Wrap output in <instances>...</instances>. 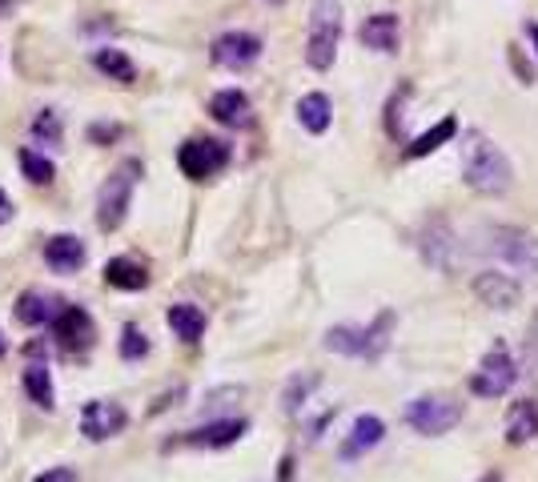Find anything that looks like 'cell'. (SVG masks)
Returning <instances> with one entry per match:
<instances>
[{
  "mask_svg": "<svg viewBox=\"0 0 538 482\" xmlns=\"http://www.w3.org/2000/svg\"><path fill=\"white\" fill-rule=\"evenodd\" d=\"M462 177H466V185L474 189V193H482V197H502L506 189H510V161H506V153L486 137V133H470L466 137V145H462Z\"/></svg>",
  "mask_w": 538,
  "mask_h": 482,
  "instance_id": "1",
  "label": "cell"
},
{
  "mask_svg": "<svg viewBox=\"0 0 538 482\" xmlns=\"http://www.w3.org/2000/svg\"><path fill=\"white\" fill-rule=\"evenodd\" d=\"M478 241H482V246H474V250L490 254L506 270L538 278V237L530 229H522V225H486Z\"/></svg>",
  "mask_w": 538,
  "mask_h": 482,
  "instance_id": "2",
  "label": "cell"
},
{
  "mask_svg": "<svg viewBox=\"0 0 538 482\" xmlns=\"http://www.w3.org/2000/svg\"><path fill=\"white\" fill-rule=\"evenodd\" d=\"M342 45V0H314L310 13V37H306V61L310 69L326 73Z\"/></svg>",
  "mask_w": 538,
  "mask_h": 482,
  "instance_id": "3",
  "label": "cell"
},
{
  "mask_svg": "<svg viewBox=\"0 0 538 482\" xmlns=\"http://www.w3.org/2000/svg\"><path fill=\"white\" fill-rule=\"evenodd\" d=\"M390 330H394V310H382L374 326H334L326 334V350L350 358H382L390 346Z\"/></svg>",
  "mask_w": 538,
  "mask_h": 482,
  "instance_id": "4",
  "label": "cell"
},
{
  "mask_svg": "<svg viewBox=\"0 0 538 482\" xmlns=\"http://www.w3.org/2000/svg\"><path fill=\"white\" fill-rule=\"evenodd\" d=\"M137 177H141V161H133V157L121 161V165L109 173V181L101 185V197H97V225H101V229H117V225L125 221Z\"/></svg>",
  "mask_w": 538,
  "mask_h": 482,
  "instance_id": "5",
  "label": "cell"
},
{
  "mask_svg": "<svg viewBox=\"0 0 538 482\" xmlns=\"http://www.w3.org/2000/svg\"><path fill=\"white\" fill-rule=\"evenodd\" d=\"M406 426H414L418 434L426 438H438V434H450L458 422H462V402H454L450 394H422L406 406Z\"/></svg>",
  "mask_w": 538,
  "mask_h": 482,
  "instance_id": "6",
  "label": "cell"
},
{
  "mask_svg": "<svg viewBox=\"0 0 538 482\" xmlns=\"http://www.w3.org/2000/svg\"><path fill=\"white\" fill-rule=\"evenodd\" d=\"M518 378H522V370L514 366L510 350H506L502 342H494V346L482 354L478 370L470 374V394H478V398H502Z\"/></svg>",
  "mask_w": 538,
  "mask_h": 482,
  "instance_id": "7",
  "label": "cell"
},
{
  "mask_svg": "<svg viewBox=\"0 0 538 482\" xmlns=\"http://www.w3.org/2000/svg\"><path fill=\"white\" fill-rule=\"evenodd\" d=\"M177 165H181L185 177L205 181V177H213V173H221L229 165V145L225 141H209V137L205 141H185L177 149Z\"/></svg>",
  "mask_w": 538,
  "mask_h": 482,
  "instance_id": "8",
  "label": "cell"
},
{
  "mask_svg": "<svg viewBox=\"0 0 538 482\" xmlns=\"http://www.w3.org/2000/svg\"><path fill=\"white\" fill-rule=\"evenodd\" d=\"M474 298L490 310H514L522 302V286L514 274H502V270H482L474 282H470Z\"/></svg>",
  "mask_w": 538,
  "mask_h": 482,
  "instance_id": "9",
  "label": "cell"
},
{
  "mask_svg": "<svg viewBox=\"0 0 538 482\" xmlns=\"http://www.w3.org/2000/svg\"><path fill=\"white\" fill-rule=\"evenodd\" d=\"M125 422H129V414H125L121 402L93 398V402H85V410H81V434H85L89 442H105V438L121 434Z\"/></svg>",
  "mask_w": 538,
  "mask_h": 482,
  "instance_id": "10",
  "label": "cell"
},
{
  "mask_svg": "<svg viewBox=\"0 0 538 482\" xmlns=\"http://www.w3.org/2000/svg\"><path fill=\"white\" fill-rule=\"evenodd\" d=\"M209 57H213V65H221V69H249V65L261 57V41H257L253 33H221V37L213 41Z\"/></svg>",
  "mask_w": 538,
  "mask_h": 482,
  "instance_id": "11",
  "label": "cell"
},
{
  "mask_svg": "<svg viewBox=\"0 0 538 482\" xmlns=\"http://www.w3.org/2000/svg\"><path fill=\"white\" fill-rule=\"evenodd\" d=\"M53 334L65 350H85V346H93V318L81 306H69L53 318Z\"/></svg>",
  "mask_w": 538,
  "mask_h": 482,
  "instance_id": "12",
  "label": "cell"
},
{
  "mask_svg": "<svg viewBox=\"0 0 538 482\" xmlns=\"http://www.w3.org/2000/svg\"><path fill=\"white\" fill-rule=\"evenodd\" d=\"M209 117H213L217 125L245 129V125L253 121V109H249V97H245L241 89H221V93H213V101H209Z\"/></svg>",
  "mask_w": 538,
  "mask_h": 482,
  "instance_id": "13",
  "label": "cell"
},
{
  "mask_svg": "<svg viewBox=\"0 0 538 482\" xmlns=\"http://www.w3.org/2000/svg\"><path fill=\"white\" fill-rule=\"evenodd\" d=\"M362 45L374 49V53H398V41H402V21L394 13H378L370 17L362 29H358Z\"/></svg>",
  "mask_w": 538,
  "mask_h": 482,
  "instance_id": "14",
  "label": "cell"
},
{
  "mask_svg": "<svg viewBox=\"0 0 538 482\" xmlns=\"http://www.w3.org/2000/svg\"><path fill=\"white\" fill-rule=\"evenodd\" d=\"M382 438H386V422H382L378 414H362V418L354 422V430H350V438L342 442L338 454H342L346 462H354V458H362L366 450H374Z\"/></svg>",
  "mask_w": 538,
  "mask_h": 482,
  "instance_id": "15",
  "label": "cell"
},
{
  "mask_svg": "<svg viewBox=\"0 0 538 482\" xmlns=\"http://www.w3.org/2000/svg\"><path fill=\"white\" fill-rule=\"evenodd\" d=\"M530 438H538V398L534 394L530 398H518L506 410V442L510 446H522Z\"/></svg>",
  "mask_w": 538,
  "mask_h": 482,
  "instance_id": "16",
  "label": "cell"
},
{
  "mask_svg": "<svg viewBox=\"0 0 538 482\" xmlns=\"http://www.w3.org/2000/svg\"><path fill=\"white\" fill-rule=\"evenodd\" d=\"M45 262L57 270V274H77L85 266V241L73 237V233H61L45 246Z\"/></svg>",
  "mask_w": 538,
  "mask_h": 482,
  "instance_id": "17",
  "label": "cell"
},
{
  "mask_svg": "<svg viewBox=\"0 0 538 482\" xmlns=\"http://www.w3.org/2000/svg\"><path fill=\"white\" fill-rule=\"evenodd\" d=\"M245 430H249V422H245V418H217V422H209V426L193 430L185 442H189V446H229V442H237Z\"/></svg>",
  "mask_w": 538,
  "mask_h": 482,
  "instance_id": "18",
  "label": "cell"
},
{
  "mask_svg": "<svg viewBox=\"0 0 538 482\" xmlns=\"http://www.w3.org/2000/svg\"><path fill=\"white\" fill-rule=\"evenodd\" d=\"M165 322H169V330H173L181 342H197V338L205 334V314H201L197 306H189V302H177V306H169Z\"/></svg>",
  "mask_w": 538,
  "mask_h": 482,
  "instance_id": "19",
  "label": "cell"
},
{
  "mask_svg": "<svg viewBox=\"0 0 538 482\" xmlns=\"http://www.w3.org/2000/svg\"><path fill=\"white\" fill-rule=\"evenodd\" d=\"M298 121H302V129H310V133H326L330 121H334L330 97H326V93H306V97L298 101Z\"/></svg>",
  "mask_w": 538,
  "mask_h": 482,
  "instance_id": "20",
  "label": "cell"
},
{
  "mask_svg": "<svg viewBox=\"0 0 538 482\" xmlns=\"http://www.w3.org/2000/svg\"><path fill=\"white\" fill-rule=\"evenodd\" d=\"M105 282L113 290H145L149 286V270L141 262H129V258H113L105 266Z\"/></svg>",
  "mask_w": 538,
  "mask_h": 482,
  "instance_id": "21",
  "label": "cell"
},
{
  "mask_svg": "<svg viewBox=\"0 0 538 482\" xmlns=\"http://www.w3.org/2000/svg\"><path fill=\"white\" fill-rule=\"evenodd\" d=\"M93 65H97L109 81H121V85H133V81H137V65H133L121 49H97V53H93Z\"/></svg>",
  "mask_w": 538,
  "mask_h": 482,
  "instance_id": "22",
  "label": "cell"
},
{
  "mask_svg": "<svg viewBox=\"0 0 538 482\" xmlns=\"http://www.w3.org/2000/svg\"><path fill=\"white\" fill-rule=\"evenodd\" d=\"M17 318H21L25 326H41V322H53V318H57V302H53L49 294H37V290H29V294H21V302H17Z\"/></svg>",
  "mask_w": 538,
  "mask_h": 482,
  "instance_id": "23",
  "label": "cell"
},
{
  "mask_svg": "<svg viewBox=\"0 0 538 482\" xmlns=\"http://www.w3.org/2000/svg\"><path fill=\"white\" fill-rule=\"evenodd\" d=\"M454 129H458V121L454 117H446V121H438L434 129H426L410 149H406V157H426V153H434V149H442L450 137H454Z\"/></svg>",
  "mask_w": 538,
  "mask_h": 482,
  "instance_id": "24",
  "label": "cell"
},
{
  "mask_svg": "<svg viewBox=\"0 0 538 482\" xmlns=\"http://www.w3.org/2000/svg\"><path fill=\"white\" fill-rule=\"evenodd\" d=\"M17 161H21V173L33 181V185H49L53 181V161L49 157H41L37 149H17Z\"/></svg>",
  "mask_w": 538,
  "mask_h": 482,
  "instance_id": "25",
  "label": "cell"
},
{
  "mask_svg": "<svg viewBox=\"0 0 538 482\" xmlns=\"http://www.w3.org/2000/svg\"><path fill=\"white\" fill-rule=\"evenodd\" d=\"M25 390H29V398H33L37 406L53 410V378H49V370H45L41 362L25 370Z\"/></svg>",
  "mask_w": 538,
  "mask_h": 482,
  "instance_id": "26",
  "label": "cell"
},
{
  "mask_svg": "<svg viewBox=\"0 0 538 482\" xmlns=\"http://www.w3.org/2000/svg\"><path fill=\"white\" fill-rule=\"evenodd\" d=\"M522 378L538 382V314L526 326V342H522Z\"/></svg>",
  "mask_w": 538,
  "mask_h": 482,
  "instance_id": "27",
  "label": "cell"
},
{
  "mask_svg": "<svg viewBox=\"0 0 538 482\" xmlns=\"http://www.w3.org/2000/svg\"><path fill=\"white\" fill-rule=\"evenodd\" d=\"M318 386V374H298L294 382H290V390H286V410L290 414H298L302 410V402H306V394Z\"/></svg>",
  "mask_w": 538,
  "mask_h": 482,
  "instance_id": "28",
  "label": "cell"
},
{
  "mask_svg": "<svg viewBox=\"0 0 538 482\" xmlns=\"http://www.w3.org/2000/svg\"><path fill=\"white\" fill-rule=\"evenodd\" d=\"M149 354V338L137 330V326H125V338H121V358L125 362H137Z\"/></svg>",
  "mask_w": 538,
  "mask_h": 482,
  "instance_id": "29",
  "label": "cell"
},
{
  "mask_svg": "<svg viewBox=\"0 0 538 482\" xmlns=\"http://www.w3.org/2000/svg\"><path fill=\"white\" fill-rule=\"evenodd\" d=\"M33 133L41 137V141H49V145H57L61 141V117L53 113V109H45L37 121H33Z\"/></svg>",
  "mask_w": 538,
  "mask_h": 482,
  "instance_id": "30",
  "label": "cell"
},
{
  "mask_svg": "<svg viewBox=\"0 0 538 482\" xmlns=\"http://www.w3.org/2000/svg\"><path fill=\"white\" fill-rule=\"evenodd\" d=\"M510 65H514V73H518L522 85H534V73H530V65H526V57H522L518 45H510Z\"/></svg>",
  "mask_w": 538,
  "mask_h": 482,
  "instance_id": "31",
  "label": "cell"
},
{
  "mask_svg": "<svg viewBox=\"0 0 538 482\" xmlns=\"http://www.w3.org/2000/svg\"><path fill=\"white\" fill-rule=\"evenodd\" d=\"M33 482H77V474H73L69 466H57V470H45V474H37Z\"/></svg>",
  "mask_w": 538,
  "mask_h": 482,
  "instance_id": "32",
  "label": "cell"
},
{
  "mask_svg": "<svg viewBox=\"0 0 538 482\" xmlns=\"http://www.w3.org/2000/svg\"><path fill=\"white\" fill-rule=\"evenodd\" d=\"M13 213H17V209H13L9 193H5V189H0V225H5V221H13Z\"/></svg>",
  "mask_w": 538,
  "mask_h": 482,
  "instance_id": "33",
  "label": "cell"
},
{
  "mask_svg": "<svg viewBox=\"0 0 538 482\" xmlns=\"http://www.w3.org/2000/svg\"><path fill=\"white\" fill-rule=\"evenodd\" d=\"M89 137H93V141H109V137H117V129H113V125H93Z\"/></svg>",
  "mask_w": 538,
  "mask_h": 482,
  "instance_id": "34",
  "label": "cell"
},
{
  "mask_svg": "<svg viewBox=\"0 0 538 482\" xmlns=\"http://www.w3.org/2000/svg\"><path fill=\"white\" fill-rule=\"evenodd\" d=\"M522 33L530 37V45H534V53H538V21H526V25H522Z\"/></svg>",
  "mask_w": 538,
  "mask_h": 482,
  "instance_id": "35",
  "label": "cell"
},
{
  "mask_svg": "<svg viewBox=\"0 0 538 482\" xmlns=\"http://www.w3.org/2000/svg\"><path fill=\"white\" fill-rule=\"evenodd\" d=\"M13 5H17V0H0V17H9V13H13Z\"/></svg>",
  "mask_w": 538,
  "mask_h": 482,
  "instance_id": "36",
  "label": "cell"
},
{
  "mask_svg": "<svg viewBox=\"0 0 538 482\" xmlns=\"http://www.w3.org/2000/svg\"><path fill=\"white\" fill-rule=\"evenodd\" d=\"M5 350H9V342H5V338H0V358H5Z\"/></svg>",
  "mask_w": 538,
  "mask_h": 482,
  "instance_id": "37",
  "label": "cell"
},
{
  "mask_svg": "<svg viewBox=\"0 0 538 482\" xmlns=\"http://www.w3.org/2000/svg\"><path fill=\"white\" fill-rule=\"evenodd\" d=\"M482 482H502V478H498V474H486V478H482Z\"/></svg>",
  "mask_w": 538,
  "mask_h": 482,
  "instance_id": "38",
  "label": "cell"
}]
</instances>
